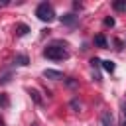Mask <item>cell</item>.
Segmentation results:
<instances>
[{
    "mask_svg": "<svg viewBox=\"0 0 126 126\" xmlns=\"http://www.w3.org/2000/svg\"><path fill=\"white\" fill-rule=\"evenodd\" d=\"M43 57H47V59H51V61H63V59L69 57V51H67L65 47L53 43V45H47V47L43 49Z\"/></svg>",
    "mask_w": 126,
    "mask_h": 126,
    "instance_id": "obj_1",
    "label": "cell"
},
{
    "mask_svg": "<svg viewBox=\"0 0 126 126\" xmlns=\"http://www.w3.org/2000/svg\"><path fill=\"white\" fill-rule=\"evenodd\" d=\"M35 16L41 20V22H53L55 20V10H53V6L49 4V2H41V4H37V8H35Z\"/></svg>",
    "mask_w": 126,
    "mask_h": 126,
    "instance_id": "obj_2",
    "label": "cell"
},
{
    "mask_svg": "<svg viewBox=\"0 0 126 126\" xmlns=\"http://www.w3.org/2000/svg\"><path fill=\"white\" fill-rule=\"evenodd\" d=\"M100 124H102V126H114V116H112L110 110H104V112L100 114Z\"/></svg>",
    "mask_w": 126,
    "mask_h": 126,
    "instance_id": "obj_3",
    "label": "cell"
},
{
    "mask_svg": "<svg viewBox=\"0 0 126 126\" xmlns=\"http://www.w3.org/2000/svg\"><path fill=\"white\" fill-rule=\"evenodd\" d=\"M77 22H79V16H75V14H63V16H61V24L75 26Z\"/></svg>",
    "mask_w": 126,
    "mask_h": 126,
    "instance_id": "obj_4",
    "label": "cell"
},
{
    "mask_svg": "<svg viewBox=\"0 0 126 126\" xmlns=\"http://www.w3.org/2000/svg\"><path fill=\"white\" fill-rule=\"evenodd\" d=\"M43 77H45V79L59 81V79H63V73H61V71H53V69H45V71H43Z\"/></svg>",
    "mask_w": 126,
    "mask_h": 126,
    "instance_id": "obj_5",
    "label": "cell"
},
{
    "mask_svg": "<svg viewBox=\"0 0 126 126\" xmlns=\"http://www.w3.org/2000/svg\"><path fill=\"white\" fill-rule=\"evenodd\" d=\"M28 32H30V28H28L26 24H18V28H16V33H18L20 37H24V35H28Z\"/></svg>",
    "mask_w": 126,
    "mask_h": 126,
    "instance_id": "obj_6",
    "label": "cell"
},
{
    "mask_svg": "<svg viewBox=\"0 0 126 126\" xmlns=\"http://www.w3.org/2000/svg\"><path fill=\"white\" fill-rule=\"evenodd\" d=\"M112 8L118 10V12H126V0H116V2H112Z\"/></svg>",
    "mask_w": 126,
    "mask_h": 126,
    "instance_id": "obj_7",
    "label": "cell"
},
{
    "mask_svg": "<svg viewBox=\"0 0 126 126\" xmlns=\"http://www.w3.org/2000/svg\"><path fill=\"white\" fill-rule=\"evenodd\" d=\"M14 63H16V65H20V67H26V65H28V57H26V55H16Z\"/></svg>",
    "mask_w": 126,
    "mask_h": 126,
    "instance_id": "obj_8",
    "label": "cell"
},
{
    "mask_svg": "<svg viewBox=\"0 0 126 126\" xmlns=\"http://www.w3.org/2000/svg\"><path fill=\"white\" fill-rule=\"evenodd\" d=\"M94 43H96L98 47H108V43H106V37H104V35H96V37H94Z\"/></svg>",
    "mask_w": 126,
    "mask_h": 126,
    "instance_id": "obj_9",
    "label": "cell"
},
{
    "mask_svg": "<svg viewBox=\"0 0 126 126\" xmlns=\"http://www.w3.org/2000/svg\"><path fill=\"white\" fill-rule=\"evenodd\" d=\"M100 63H102V69H104V71H108V73H112V71L116 69V65H114L112 61H100Z\"/></svg>",
    "mask_w": 126,
    "mask_h": 126,
    "instance_id": "obj_10",
    "label": "cell"
},
{
    "mask_svg": "<svg viewBox=\"0 0 126 126\" xmlns=\"http://www.w3.org/2000/svg\"><path fill=\"white\" fill-rule=\"evenodd\" d=\"M0 106L2 108H8L10 106V100H8V94L6 93H0Z\"/></svg>",
    "mask_w": 126,
    "mask_h": 126,
    "instance_id": "obj_11",
    "label": "cell"
},
{
    "mask_svg": "<svg viewBox=\"0 0 126 126\" xmlns=\"http://www.w3.org/2000/svg\"><path fill=\"white\" fill-rule=\"evenodd\" d=\"M30 94H32V98H33L37 104H41V102H43V100H41V96H39V93H37L35 89H30Z\"/></svg>",
    "mask_w": 126,
    "mask_h": 126,
    "instance_id": "obj_12",
    "label": "cell"
},
{
    "mask_svg": "<svg viewBox=\"0 0 126 126\" xmlns=\"http://www.w3.org/2000/svg\"><path fill=\"white\" fill-rule=\"evenodd\" d=\"M104 24H106V26H110V28H112V26H114V20H112V18H106V20H104Z\"/></svg>",
    "mask_w": 126,
    "mask_h": 126,
    "instance_id": "obj_13",
    "label": "cell"
},
{
    "mask_svg": "<svg viewBox=\"0 0 126 126\" xmlns=\"http://www.w3.org/2000/svg\"><path fill=\"white\" fill-rule=\"evenodd\" d=\"M122 126H126V108H124V120H122Z\"/></svg>",
    "mask_w": 126,
    "mask_h": 126,
    "instance_id": "obj_14",
    "label": "cell"
},
{
    "mask_svg": "<svg viewBox=\"0 0 126 126\" xmlns=\"http://www.w3.org/2000/svg\"><path fill=\"white\" fill-rule=\"evenodd\" d=\"M6 4H8V2H0V8H2V6H6Z\"/></svg>",
    "mask_w": 126,
    "mask_h": 126,
    "instance_id": "obj_15",
    "label": "cell"
}]
</instances>
